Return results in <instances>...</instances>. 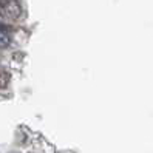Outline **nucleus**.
<instances>
[{
    "label": "nucleus",
    "instance_id": "1",
    "mask_svg": "<svg viewBox=\"0 0 153 153\" xmlns=\"http://www.w3.org/2000/svg\"><path fill=\"white\" fill-rule=\"evenodd\" d=\"M22 14V6L17 0H0V16L16 20Z\"/></svg>",
    "mask_w": 153,
    "mask_h": 153
},
{
    "label": "nucleus",
    "instance_id": "2",
    "mask_svg": "<svg viewBox=\"0 0 153 153\" xmlns=\"http://www.w3.org/2000/svg\"><path fill=\"white\" fill-rule=\"evenodd\" d=\"M11 43V36L3 26H0V48H8Z\"/></svg>",
    "mask_w": 153,
    "mask_h": 153
},
{
    "label": "nucleus",
    "instance_id": "3",
    "mask_svg": "<svg viewBox=\"0 0 153 153\" xmlns=\"http://www.w3.org/2000/svg\"><path fill=\"white\" fill-rule=\"evenodd\" d=\"M8 84H10V74H8L5 70L0 68V88L8 87Z\"/></svg>",
    "mask_w": 153,
    "mask_h": 153
}]
</instances>
